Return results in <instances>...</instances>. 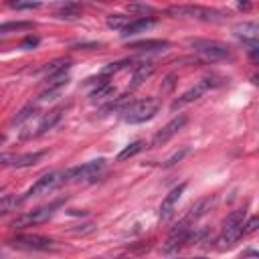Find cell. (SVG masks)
<instances>
[{
	"mask_svg": "<svg viewBox=\"0 0 259 259\" xmlns=\"http://www.w3.org/2000/svg\"><path fill=\"white\" fill-rule=\"evenodd\" d=\"M152 73H154V65H152V63H142V65H138V67H136V71H134L132 85H134V87H138V85H140L142 81H146Z\"/></svg>",
	"mask_w": 259,
	"mask_h": 259,
	"instance_id": "19",
	"label": "cell"
},
{
	"mask_svg": "<svg viewBox=\"0 0 259 259\" xmlns=\"http://www.w3.org/2000/svg\"><path fill=\"white\" fill-rule=\"evenodd\" d=\"M210 204H212V198H210V196L196 200V202L188 208V212H186V217H184L182 221H184L186 225H192V223H194V221H198L202 214H206V210L210 208Z\"/></svg>",
	"mask_w": 259,
	"mask_h": 259,
	"instance_id": "14",
	"label": "cell"
},
{
	"mask_svg": "<svg viewBox=\"0 0 259 259\" xmlns=\"http://www.w3.org/2000/svg\"><path fill=\"white\" fill-rule=\"evenodd\" d=\"M166 14L172 18H194L202 22H223L227 14L217 8L208 6H192V4H180V6H168Z\"/></svg>",
	"mask_w": 259,
	"mask_h": 259,
	"instance_id": "1",
	"label": "cell"
},
{
	"mask_svg": "<svg viewBox=\"0 0 259 259\" xmlns=\"http://www.w3.org/2000/svg\"><path fill=\"white\" fill-rule=\"evenodd\" d=\"M170 42L168 40H160V38H148V40H136V42H130L127 49H134V51H142V53H152V51H164L168 49Z\"/></svg>",
	"mask_w": 259,
	"mask_h": 259,
	"instance_id": "15",
	"label": "cell"
},
{
	"mask_svg": "<svg viewBox=\"0 0 259 259\" xmlns=\"http://www.w3.org/2000/svg\"><path fill=\"white\" fill-rule=\"evenodd\" d=\"M186 121H188V115H186V113H180V115H176L174 119H170V121L154 136L152 146H164L172 136H176V134L186 125Z\"/></svg>",
	"mask_w": 259,
	"mask_h": 259,
	"instance_id": "7",
	"label": "cell"
},
{
	"mask_svg": "<svg viewBox=\"0 0 259 259\" xmlns=\"http://www.w3.org/2000/svg\"><path fill=\"white\" fill-rule=\"evenodd\" d=\"M113 91H115V89H113L109 83H103V85H97V87L91 91V97H95V99H105V97H111Z\"/></svg>",
	"mask_w": 259,
	"mask_h": 259,
	"instance_id": "28",
	"label": "cell"
},
{
	"mask_svg": "<svg viewBox=\"0 0 259 259\" xmlns=\"http://www.w3.org/2000/svg\"><path fill=\"white\" fill-rule=\"evenodd\" d=\"M158 107H160L158 99H152V97H148V99H130L119 109V113H121L123 121H127V123H142V121L152 119L158 113Z\"/></svg>",
	"mask_w": 259,
	"mask_h": 259,
	"instance_id": "2",
	"label": "cell"
},
{
	"mask_svg": "<svg viewBox=\"0 0 259 259\" xmlns=\"http://www.w3.org/2000/svg\"><path fill=\"white\" fill-rule=\"evenodd\" d=\"M243 237V223H237V225H229L223 229L221 237L217 239V249H227L231 245H235L239 239Z\"/></svg>",
	"mask_w": 259,
	"mask_h": 259,
	"instance_id": "11",
	"label": "cell"
},
{
	"mask_svg": "<svg viewBox=\"0 0 259 259\" xmlns=\"http://www.w3.org/2000/svg\"><path fill=\"white\" fill-rule=\"evenodd\" d=\"M63 111H65V107H55V109H51V111L42 117V121H40V125H38V134H45V132L53 130V127L61 121Z\"/></svg>",
	"mask_w": 259,
	"mask_h": 259,
	"instance_id": "18",
	"label": "cell"
},
{
	"mask_svg": "<svg viewBox=\"0 0 259 259\" xmlns=\"http://www.w3.org/2000/svg\"><path fill=\"white\" fill-rule=\"evenodd\" d=\"M2 142H4V136H0V144H2Z\"/></svg>",
	"mask_w": 259,
	"mask_h": 259,
	"instance_id": "37",
	"label": "cell"
},
{
	"mask_svg": "<svg viewBox=\"0 0 259 259\" xmlns=\"http://www.w3.org/2000/svg\"><path fill=\"white\" fill-rule=\"evenodd\" d=\"M12 245L22 247V249H32V251H47L53 247V241L42 235H18L12 241Z\"/></svg>",
	"mask_w": 259,
	"mask_h": 259,
	"instance_id": "9",
	"label": "cell"
},
{
	"mask_svg": "<svg viewBox=\"0 0 259 259\" xmlns=\"http://www.w3.org/2000/svg\"><path fill=\"white\" fill-rule=\"evenodd\" d=\"M251 6H253L251 0H237V8L239 10H245L247 12V10H251Z\"/></svg>",
	"mask_w": 259,
	"mask_h": 259,
	"instance_id": "35",
	"label": "cell"
},
{
	"mask_svg": "<svg viewBox=\"0 0 259 259\" xmlns=\"http://www.w3.org/2000/svg\"><path fill=\"white\" fill-rule=\"evenodd\" d=\"M71 69V61L69 59H57V61H53L51 65H47L40 73L45 75V79H49V77H59V75H67V71Z\"/></svg>",
	"mask_w": 259,
	"mask_h": 259,
	"instance_id": "17",
	"label": "cell"
},
{
	"mask_svg": "<svg viewBox=\"0 0 259 259\" xmlns=\"http://www.w3.org/2000/svg\"><path fill=\"white\" fill-rule=\"evenodd\" d=\"M34 24L32 22H28V20H16V22H4V24H0V36H4V34H10V32H16V30H28V28H32Z\"/></svg>",
	"mask_w": 259,
	"mask_h": 259,
	"instance_id": "21",
	"label": "cell"
},
{
	"mask_svg": "<svg viewBox=\"0 0 259 259\" xmlns=\"http://www.w3.org/2000/svg\"><path fill=\"white\" fill-rule=\"evenodd\" d=\"M103 168H105V160H103V158L85 162V164H81V166L63 170V182H67V180H91V178H95Z\"/></svg>",
	"mask_w": 259,
	"mask_h": 259,
	"instance_id": "5",
	"label": "cell"
},
{
	"mask_svg": "<svg viewBox=\"0 0 259 259\" xmlns=\"http://www.w3.org/2000/svg\"><path fill=\"white\" fill-rule=\"evenodd\" d=\"M156 24L154 18H136V20H130L121 30L123 36H132V34H138V32H146L148 28H152Z\"/></svg>",
	"mask_w": 259,
	"mask_h": 259,
	"instance_id": "16",
	"label": "cell"
},
{
	"mask_svg": "<svg viewBox=\"0 0 259 259\" xmlns=\"http://www.w3.org/2000/svg\"><path fill=\"white\" fill-rule=\"evenodd\" d=\"M127 65H132V61H127V59L117 61V63H109L107 67H103V69H101V75H111V73H117V71L125 69Z\"/></svg>",
	"mask_w": 259,
	"mask_h": 259,
	"instance_id": "30",
	"label": "cell"
},
{
	"mask_svg": "<svg viewBox=\"0 0 259 259\" xmlns=\"http://www.w3.org/2000/svg\"><path fill=\"white\" fill-rule=\"evenodd\" d=\"M233 32L237 38H241L243 42H249V45H255L257 38H259V26L257 22H241L237 26H233Z\"/></svg>",
	"mask_w": 259,
	"mask_h": 259,
	"instance_id": "13",
	"label": "cell"
},
{
	"mask_svg": "<svg viewBox=\"0 0 259 259\" xmlns=\"http://www.w3.org/2000/svg\"><path fill=\"white\" fill-rule=\"evenodd\" d=\"M184 188H186V182H182V184L174 186V188L164 196V200H162V204H160V219H162V221H166V219L172 214V210H174V206H176L178 198L182 196Z\"/></svg>",
	"mask_w": 259,
	"mask_h": 259,
	"instance_id": "10",
	"label": "cell"
},
{
	"mask_svg": "<svg viewBox=\"0 0 259 259\" xmlns=\"http://www.w3.org/2000/svg\"><path fill=\"white\" fill-rule=\"evenodd\" d=\"M36 45H38V38H36V36H26V38L22 40V49H26V51H28V49H34Z\"/></svg>",
	"mask_w": 259,
	"mask_h": 259,
	"instance_id": "34",
	"label": "cell"
},
{
	"mask_svg": "<svg viewBox=\"0 0 259 259\" xmlns=\"http://www.w3.org/2000/svg\"><path fill=\"white\" fill-rule=\"evenodd\" d=\"M36 111H38V107H36V105H32V103H30V105H24V107H22V109L12 117V121H10V123H12V125H18V123L26 121L28 117H32Z\"/></svg>",
	"mask_w": 259,
	"mask_h": 259,
	"instance_id": "23",
	"label": "cell"
},
{
	"mask_svg": "<svg viewBox=\"0 0 259 259\" xmlns=\"http://www.w3.org/2000/svg\"><path fill=\"white\" fill-rule=\"evenodd\" d=\"M127 10L130 12H136V14H154V6L146 4V2H130L127 4Z\"/></svg>",
	"mask_w": 259,
	"mask_h": 259,
	"instance_id": "27",
	"label": "cell"
},
{
	"mask_svg": "<svg viewBox=\"0 0 259 259\" xmlns=\"http://www.w3.org/2000/svg\"><path fill=\"white\" fill-rule=\"evenodd\" d=\"M20 202H22V198H16V196H10V194L2 196L0 198V217L6 214V212H10V210H14Z\"/></svg>",
	"mask_w": 259,
	"mask_h": 259,
	"instance_id": "24",
	"label": "cell"
},
{
	"mask_svg": "<svg viewBox=\"0 0 259 259\" xmlns=\"http://www.w3.org/2000/svg\"><path fill=\"white\" fill-rule=\"evenodd\" d=\"M105 22H107L109 28H113V30H121V28L130 22V16H123V14H109Z\"/></svg>",
	"mask_w": 259,
	"mask_h": 259,
	"instance_id": "25",
	"label": "cell"
},
{
	"mask_svg": "<svg viewBox=\"0 0 259 259\" xmlns=\"http://www.w3.org/2000/svg\"><path fill=\"white\" fill-rule=\"evenodd\" d=\"M0 190H2V186H0Z\"/></svg>",
	"mask_w": 259,
	"mask_h": 259,
	"instance_id": "38",
	"label": "cell"
},
{
	"mask_svg": "<svg viewBox=\"0 0 259 259\" xmlns=\"http://www.w3.org/2000/svg\"><path fill=\"white\" fill-rule=\"evenodd\" d=\"M57 16H59V18H67V20H75V18L81 16V10H79V6H75V4H67V6H63V10L57 12Z\"/></svg>",
	"mask_w": 259,
	"mask_h": 259,
	"instance_id": "26",
	"label": "cell"
},
{
	"mask_svg": "<svg viewBox=\"0 0 259 259\" xmlns=\"http://www.w3.org/2000/svg\"><path fill=\"white\" fill-rule=\"evenodd\" d=\"M59 204H61V200H55V202H51V204H47V206H38V208L26 212V214H20L18 219L12 221L10 227H14V229H24V227H32V225L47 223V221L55 214V208H57Z\"/></svg>",
	"mask_w": 259,
	"mask_h": 259,
	"instance_id": "3",
	"label": "cell"
},
{
	"mask_svg": "<svg viewBox=\"0 0 259 259\" xmlns=\"http://www.w3.org/2000/svg\"><path fill=\"white\" fill-rule=\"evenodd\" d=\"M174 87V75H168L166 77V83H164V87H162V91H170Z\"/></svg>",
	"mask_w": 259,
	"mask_h": 259,
	"instance_id": "36",
	"label": "cell"
},
{
	"mask_svg": "<svg viewBox=\"0 0 259 259\" xmlns=\"http://www.w3.org/2000/svg\"><path fill=\"white\" fill-rule=\"evenodd\" d=\"M47 152H28V154H18L16 162H14V168H24V166H32L36 164Z\"/></svg>",
	"mask_w": 259,
	"mask_h": 259,
	"instance_id": "20",
	"label": "cell"
},
{
	"mask_svg": "<svg viewBox=\"0 0 259 259\" xmlns=\"http://www.w3.org/2000/svg\"><path fill=\"white\" fill-rule=\"evenodd\" d=\"M257 225H259V219L257 217H251L247 223H243V235H249V233L257 231Z\"/></svg>",
	"mask_w": 259,
	"mask_h": 259,
	"instance_id": "33",
	"label": "cell"
},
{
	"mask_svg": "<svg viewBox=\"0 0 259 259\" xmlns=\"http://www.w3.org/2000/svg\"><path fill=\"white\" fill-rule=\"evenodd\" d=\"M210 85H212V83H210V79H202L200 83H196L194 87H190L186 93H182V95H180V99H176V101L172 103V109L182 107V105H186V103H190V101H194V99L202 97V93H204Z\"/></svg>",
	"mask_w": 259,
	"mask_h": 259,
	"instance_id": "12",
	"label": "cell"
},
{
	"mask_svg": "<svg viewBox=\"0 0 259 259\" xmlns=\"http://www.w3.org/2000/svg\"><path fill=\"white\" fill-rule=\"evenodd\" d=\"M243 219H245V210H243V208L233 210V212L225 219V227H229V225H237V223H243Z\"/></svg>",
	"mask_w": 259,
	"mask_h": 259,
	"instance_id": "32",
	"label": "cell"
},
{
	"mask_svg": "<svg viewBox=\"0 0 259 259\" xmlns=\"http://www.w3.org/2000/svg\"><path fill=\"white\" fill-rule=\"evenodd\" d=\"M188 235H190V225H186L184 221H180L174 229H172V233H170V237H168V241L164 243V247H162V253H174V251H178L182 245H186V241H188Z\"/></svg>",
	"mask_w": 259,
	"mask_h": 259,
	"instance_id": "8",
	"label": "cell"
},
{
	"mask_svg": "<svg viewBox=\"0 0 259 259\" xmlns=\"http://www.w3.org/2000/svg\"><path fill=\"white\" fill-rule=\"evenodd\" d=\"M188 152H190V148H182V150H178V152H174V154H172L170 158H166V162H164L162 166H164V168H170V166H174V164H178V162H180V160H182V158H184V156H186Z\"/></svg>",
	"mask_w": 259,
	"mask_h": 259,
	"instance_id": "31",
	"label": "cell"
},
{
	"mask_svg": "<svg viewBox=\"0 0 259 259\" xmlns=\"http://www.w3.org/2000/svg\"><path fill=\"white\" fill-rule=\"evenodd\" d=\"M59 184H63V170H57V172H49V174H42L22 196V200L26 198H32V196H40V194H49L53 188H57Z\"/></svg>",
	"mask_w": 259,
	"mask_h": 259,
	"instance_id": "6",
	"label": "cell"
},
{
	"mask_svg": "<svg viewBox=\"0 0 259 259\" xmlns=\"http://www.w3.org/2000/svg\"><path fill=\"white\" fill-rule=\"evenodd\" d=\"M142 148H144V142H142V140H136V142H132L130 146H125V148L117 154V160L123 162V160H127V158H134L138 152H142Z\"/></svg>",
	"mask_w": 259,
	"mask_h": 259,
	"instance_id": "22",
	"label": "cell"
},
{
	"mask_svg": "<svg viewBox=\"0 0 259 259\" xmlns=\"http://www.w3.org/2000/svg\"><path fill=\"white\" fill-rule=\"evenodd\" d=\"M8 4L14 10H28V8H38L40 6L38 0H10Z\"/></svg>",
	"mask_w": 259,
	"mask_h": 259,
	"instance_id": "29",
	"label": "cell"
},
{
	"mask_svg": "<svg viewBox=\"0 0 259 259\" xmlns=\"http://www.w3.org/2000/svg\"><path fill=\"white\" fill-rule=\"evenodd\" d=\"M192 49L204 59V61H221V59H227L231 55V49L219 40H202V38H196V40H190Z\"/></svg>",
	"mask_w": 259,
	"mask_h": 259,
	"instance_id": "4",
	"label": "cell"
}]
</instances>
